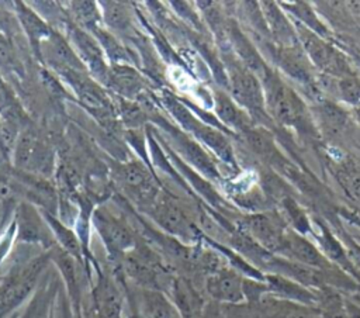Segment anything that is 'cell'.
Masks as SVG:
<instances>
[{
    "instance_id": "1",
    "label": "cell",
    "mask_w": 360,
    "mask_h": 318,
    "mask_svg": "<svg viewBox=\"0 0 360 318\" xmlns=\"http://www.w3.org/2000/svg\"><path fill=\"white\" fill-rule=\"evenodd\" d=\"M51 263L49 250H42L22 262H17L3 274L0 283V318H10L37 290L38 281Z\"/></svg>"
},
{
    "instance_id": "2",
    "label": "cell",
    "mask_w": 360,
    "mask_h": 318,
    "mask_svg": "<svg viewBox=\"0 0 360 318\" xmlns=\"http://www.w3.org/2000/svg\"><path fill=\"white\" fill-rule=\"evenodd\" d=\"M118 267L138 288L158 290L165 294L174 279L163 256L141 242L121 259Z\"/></svg>"
},
{
    "instance_id": "3",
    "label": "cell",
    "mask_w": 360,
    "mask_h": 318,
    "mask_svg": "<svg viewBox=\"0 0 360 318\" xmlns=\"http://www.w3.org/2000/svg\"><path fill=\"white\" fill-rule=\"evenodd\" d=\"M90 221L101 242L104 243L110 259H112L115 265H120L121 259L139 242L135 232L125 222V220L117 217L105 208L94 210Z\"/></svg>"
},
{
    "instance_id": "4",
    "label": "cell",
    "mask_w": 360,
    "mask_h": 318,
    "mask_svg": "<svg viewBox=\"0 0 360 318\" xmlns=\"http://www.w3.org/2000/svg\"><path fill=\"white\" fill-rule=\"evenodd\" d=\"M262 84L266 107L276 121L290 127H298L304 122L305 108L292 89L271 72L262 80Z\"/></svg>"
},
{
    "instance_id": "5",
    "label": "cell",
    "mask_w": 360,
    "mask_h": 318,
    "mask_svg": "<svg viewBox=\"0 0 360 318\" xmlns=\"http://www.w3.org/2000/svg\"><path fill=\"white\" fill-rule=\"evenodd\" d=\"M297 37L314 68L336 79L353 75L347 59L321 35L304 25H297Z\"/></svg>"
},
{
    "instance_id": "6",
    "label": "cell",
    "mask_w": 360,
    "mask_h": 318,
    "mask_svg": "<svg viewBox=\"0 0 360 318\" xmlns=\"http://www.w3.org/2000/svg\"><path fill=\"white\" fill-rule=\"evenodd\" d=\"M228 76L231 97L249 114L255 117H264L266 101L264 90L259 77L248 69L240 61H228Z\"/></svg>"
},
{
    "instance_id": "7",
    "label": "cell",
    "mask_w": 360,
    "mask_h": 318,
    "mask_svg": "<svg viewBox=\"0 0 360 318\" xmlns=\"http://www.w3.org/2000/svg\"><path fill=\"white\" fill-rule=\"evenodd\" d=\"M238 228L270 253L280 255L288 225L276 211L253 212L239 221Z\"/></svg>"
},
{
    "instance_id": "8",
    "label": "cell",
    "mask_w": 360,
    "mask_h": 318,
    "mask_svg": "<svg viewBox=\"0 0 360 318\" xmlns=\"http://www.w3.org/2000/svg\"><path fill=\"white\" fill-rule=\"evenodd\" d=\"M149 214L167 235L177 241L186 245H195V242L202 241L201 229L174 201L169 198H156Z\"/></svg>"
},
{
    "instance_id": "9",
    "label": "cell",
    "mask_w": 360,
    "mask_h": 318,
    "mask_svg": "<svg viewBox=\"0 0 360 318\" xmlns=\"http://www.w3.org/2000/svg\"><path fill=\"white\" fill-rule=\"evenodd\" d=\"M165 104L172 111V114L180 121V124L190 129L200 141H202L212 152H215L221 159L233 163V151L228 139L217 129L200 122L197 118H194L184 106H181L176 98L166 96Z\"/></svg>"
},
{
    "instance_id": "10",
    "label": "cell",
    "mask_w": 360,
    "mask_h": 318,
    "mask_svg": "<svg viewBox=\"0 0 360 318\" xmlns=\"http://www.w3.org/2000/svg\"><path fill=\"white\" fill-rule=\"evenodd\" d=\"M15 242L37 245L42 250L52 249L56 242L42 215L28 204H21L15 211Z\"/></svg>"
},
{
    "instance_id": "11",
    "label": "cell",
    "mask_w": 360,
    "mask_h": 318,
    "mask_svg": "<svg viewBox=\"0 0 360 318\" xmlns=\"http://www.w3.org/2000/svg\"><path fill=\"white\" fill-rule=\"evenodd\" d=\"M243 280L245 276L242 273L226 265L204 279V290L207 295L217 304H240L245 303Z\"/></svg>"
},
{
    "instance_id": "12",
    "label": "cell",
    "mask_w": 360,
    "mask_h": 318,
    "mask_svg": "<svg viewBox=\"0 0 360 318\" xmlns=\"http://www.w3.org/2000/svg\"><path fill=\"white\" fill-rule=\"evenodd\" d=\"M72 84L82 104L101 122L110 124L112 121V108L101 87L91 80L84 72L69 70L62 73Z\"/></svg>"
},
{
    "instance_id": "13",
    "label": "cell",
    "mask_w": 360,
    "mask_h": 318,
    "mask_svg": "<svg viewBox=\"0 0 360 318\" xmlns=\"http://www.w3.org/2000/svg\"><path fill=\"white\" fill-rule=\"evenodd\" d=\"M13 158L20 169L37 173L49 170L52 162V153L48 145L31 131L20 132Z\"/></svg>"
},
{
    "instance_id": "14",
    "label": "cell",
    "mask_w": 360,
    "mask_h": 318,
    "mask_svg": "<svg viewBox=\"0 0 360 318\" xmlns=\"http://www.w3.org/2000/svg\"><path fill=\"white\" fill-rule=\"evenodd\" d=\"M278 256L316 270H332L336 267L328 260L315 242L309 241L308 236L292 231L291 228H288L285 234L284 245Z\"/></svg>"
},
{
    "instance_id": "15",
    "label": "cell",
    "mask_w": 360,
    "mask_h": 318,
    "mask_svg": "<svg viewBox=\"0 0 360 318\" xmlns=\"http://www.w3.org/2000/svg\"><path fill=\"white\" fill-rule=\"evenodd\" d=\"M118 182L129 197L148 205L149 208L156 201V187L148 169L139 162H128L118 166Z\"/></svg>"
},
{
    "instance_id": "16",
    "label": "cell",
    "mask_w": 360,
    "mask_h": 318,
    "mask_svg": "<svg viewBox=\"0 0 360 318\" xmlns=\"http://www.w3.org/2000/svg\"><path fill=\"white\" fill-rule=\"evenodd\" d=\"M167 297L173 301L181 318H202L207 304L190 279L174 276Z\"/></svg>"
},
{
    "instance_id": "17",
    "label": "cell",
    "mask_w": 360,
    "mask_h": 318,
    "mask_svg": "<svg viewBox=\"0 0 360 318\" xmlns=\"http://www.w3.org/2000/svg\"><path fill=\"white\" fill-rule=\"evenodd\" d=\"M70 35L83 65L91 72L94 77H97L103 83H107L108 68L103 56L101 45L89 32L77 27H73L70 30Z\"/></svg>"
},
{
    "instance_id": "18",
    "label": "cell",
    "mask_w": 360,
    "mask_h": 318,
    "mask_svg": "<svg viewBox=\"0 0 360 318\" xmlns=\"http://www.w3.org/2000/svg\"><path fill=\"white\" fill-rule=\"evenodd\" d=\"M134 307L135 318H181L167 294L158 290L136 287Z\"/></svg>"
},
{
    "instance_id": "19",
    "label": "cell",
    "mask_w": 360,
    "mask_h": 318,
    "mask_svg": "<svg viewBox=\"0 0 360 318\" xmlns=\"http://www.w3.org/2000/svg\"><path fill=\"white\" fill-rule=\"evenodd\" d=\"M264 283L267 286L269 294L273 297L298 303V304H305V305L315 304L314 290L302 286L301 283H298L290 277L276 274V273H266Z\"/></svg>"
},
{
    "instance_id": "20",
    "label": "cell",
    "mask_w": 360,
    "mask_h": 318,
    "mask_svg": "<svg viewBox=\"0 0 360 318\" xmlns=\"http://www.w3.org/2000/svg\"><path fill=\"white\" fill-rule=\"evenodd\" d=\"M276 56L280 68L292 79L305 84H311L314 82L312 63L300 44L294 46H278Z\"/></svg>"
},
{
    "instance_id": "21",
    "label": "cell",
    "mask_w": 360,
    "mask_h": 318,
    "mask_svg": "<svg viewBox=\"0 0 360 318\" xmlns=\"http://www.w3.org/2000/svg\"><path fill=\"white\" fill-rule=\"evenodd\" d=\"M214 106L219 120L229 128L243 134L253 127L250 115L231 96L217 91L214 96Z\"/></svg>"
},
{
    "instance_id": "22",
    "label": "cell",
    "mask_w": 360,
    "mask_h": 318,
    "mask_svg": "<svg viewBox=\"0 0 360 318\" xmlns=\"http://www.w3.org/2000/svg\"><path fill=\"white\" fill-rule=\"evenodd\" d=\"M314 293V307L319 311L322 318H347L345 294L340 290L332 286H322L315 288Z\"/></svg>"
},
{
    "instance_id": "23",
    "label": "cell",
    "mask_w": 360,
    "mask_h": 318,
    "mask_svg": "<svg viewBox=\"0 0 360 318\" xmlns=\"http://www.w3.org/2000/svg\"><path fill=\"white\" fill-rule=\"evenodd\" d=\"M264 18L267 20L271 35L278 42V46H294L300 44L297 31H294L290 21L281 14L274 3H264Z\"/></svg>"
},
{
    "instance_id": "24",
    "label": "cell",
    "mask_w": 360,
    "mask_h": 318,
    "mask_svg": "<svg viewBox=\"0 0 360 318\" xmlns=\"http://www.w3.org/2000/svg\"><path fill=\"white\" fill-rule=\"evenodd\" d=\"M107 84L112 87L115 91L127 97H132L141 90L142 80L138 72L134 70L132 68L127 65L115 63L108 69Z\"/></svg>"
},
{
    "instance_id": "25",
    "label": "cell",
    "mask_w": 360,
    "mask_h": 318,
    "mask_svg": "<svg viewBox=\"0 0 360 318\" xmlns=\"http://www.w3.org/2000/svg\"><path fill=\"white\" fill-rule=\"evenodd\" d=\"M336 179L345 191V196L360 210V166L353 160L338 165Z\"/></svg>"
},
{
    "instance_id": "26",
    "label": "cell",
    "mask_w": 360,
    "mask_h": 318,
    "mask_svg": "<svg viewBox=\"0 0 360 318\" xmlns=\"http://www.w3.org/2000/svg\"><path fill=\"white\" fill-rule=\"evenodd\" d=\"M315 115L328 134H339L347 121L346 111L338 104L323 100L316 103Z\"/></svg>"
},
{
    "instance_id": "27",
    "label": "cell",
    "mask_w": 360,
    "mask_h": 318,
    "mask_svg": "<svg viewBox=\"0 0 360 318\" xmlns=\"http://www.w3.org/2000/svg\"><path fill=\"white\" fill-rule=\"evenodd\" d=\"M176 141H179V149L190 163L197 166L204 174L210 177H218V172L214 162L211 160L210 155L198 144L181 135Z\"/></svg>"
},
{
    "instance_id": "28",
    "label": "cell",
    "mask_w": 360,
    "mask_h": 318,
    "mask_svg": "<svg viewBox=\"0 0 360 318\" xmlns=\"http://www.w3.org/2000/svg\"><path fill=\"white\" fill-rule=\"evenodd\" d=\"M15 10H17L18 20L21 21L22 27L25 28L30 39L37 46L52 34V30L27 6L21 4V3H17Z\"/></svg>"
},
{
    "instance_id": "29",
    "label": "cell",
    "mask_w": 360,
    "mask_h": 318,
    "mask_svg": "<svg viewBox=\"0 0 360 318\" xmlns=\"http://www.w3.org/2000/svg\"><path fill=\"white\" fill-rule=\"evenodd\" d=\"M283 208L285 211V222L288 221L291 224V229L308 236V235H314V227L309 221V218L307 217V214L304 212V210L292 200L288 197H284L283 200Z\"/></svg>"
},
{
    "instance_id": "30",
    "label": "cell",
    "mask_w": 360,
    "mask_h": 318,
    "mask_svg": "<svg viewBox=\"0 0 360 318\" xmlns=\"http://www.w3.org/2000/svg\"><path fill=\"white\" fill-rule=\"evenodd\" d=\"M0 117L8 121H13L20 125V122L24 120L22 110L14 97L11 89L7 86V83L0 76Z\"/></svg>"
},
{
    "instance_id": "31",
    "label": "cell",
    "mask_w": 360,
    "mask_h": 318,
    "mask_svg": "<svg viewBox=\"0 0 360 318\" xmlns=\"http://www.w3.org/2000/svg\"><path fill=\"white\" fill-rule=\"evenodd\" d=\"M245 136V141L249 144V146L260 156H270L274 152L273 139L269 132H266L263 128H250L246 132L242 134Z\"/></svg>"
},
{
    "instance_id": "32",
    "label": "cell",
    "mask_w": 360,
    "mask_h": 318,
    "mask_svg": "<svg viewBox=\"0 0 360 318\" xmlns=\"http://www.w3.org/2000/svg\"><path fill=\"white\" fill-rule=\"evenodd\" d=\"M51 294L46 291H39L34 294L31 303L22 312H20L18 318H51Z\"/></svg>"
},
{
    "instance_id": "33",
    "label": "cell",
    "mask_w": 360,
    "mask_h": 318,
    "mask_svg": "<svg viewBox=\"0 0 360 318\" xmlns=\"http://www.w3.org/2000/svg\"><path fill=\"white\" fill-rule=\"evenodd\" d=\"M336 90L342 100L356 108L360 107V80L354 75L336 79Z\"/></svg>"
},
{
    "instance_id": "34",
    "label": "cell",
    "mask_w": 360,
    "mask_h": 318,
    "mask_svg": "<svg viewBox=\"0 0 360 318\" xmlns=\"http://www.w3.org/2000/svg\"><path fill=\"white\" fill-rule=\"evenodd\" d=\"M104 4V15H105V23L117 30H124L128 23V13L125 7L121 3H103Z\"/></svg>"
},
{
    "instance_id": "35",
    "label": "cell",
    "mask_w": 360,
    "mask_h": 318,
    "mask_svg": "<svg viewBox=\"0 0 360 318\" xmlns=\"http://www.w3.org/2000/svg\"><path fill=\"white\" fill-rule=\"evenodd\" d=\"M18 61L14 52V46L7 35L0 31V68L4 70H15Z\"/></svg>"
},
{
    "instance_id": "36",
    "label": "cell",
    "mask_w": 360,
    "mask_h": 318,
    "mask_svg": "<svg viewBox=\"0 0 360 318\" xmlns=\"http://www.w3.org/2000/svg\"><path fill=\"white\" fill-rule=\"evenodd\" d=\"M51 318H82V315L79 312H76V310L70 304L66 293H63V294L58 293L56 300L52 305Z\"/></svg>"
},
{
    "instance_id": "37",
    "label": "cell",
    "mask_w": 360,
    "mask_h": 318,
    "mask_svg": "<svg viewBox=\"0 0 360 318\" xmlns=\"http://www.w3.org/2000/svg\"><path fill=\"white\" fill-rule=\"evenodd\" d=\"M73 8L76 10V15H77V20H80L86 27L94 30L97 25V13H96V7L93 6V3H84V1H80V3H75Z\"/></svg>"
},
{
    "instance_id": "38",
    "label": "cell",
    "mask_w": 360,
    "mask_h": 318,
    "mask_svg": "<svg viewBox=\"0 0 360 318\" xmlns=\"http://www.w3.org/2000/svg\"><path fill=\"white\" fill-rule=\"evenodd\" d=\"M346 301L347 318H360V288L352 293H343Z\"/></svg>"
},
{
    "instance_id": "39",
    "label": "cell",
    "mask_w": 360,
    "mask_h": 318,
    "mask_svg": "<svg viewBox=\"0 0 360 318\" xmlns=\"http://www.w3.org/2000/svg\"><path fill=\"white\" fill-rule=\"evenodd\" d=\"M202 318H225L222 305L217 304V303H214V305L212 304H210V305L207 304Z\"/></svg>"
},
{
    "instance_id": "40",
    "label": "cell",
    "mask_w": 360,
    "mask_h": 318,
    "mask_svg": "<svg viewBox=\"0 0 360 318\" xmlns=\"http://www.w3.org/2000/svg\"><path fill=\"white\" fill-rule=\"evenodd\" d=\"M356 114H357V118H359V121H360V107L356 108Z\"/></svg>"
},
{
    "instance_id": "41",
    "label": "cell",
    "mask_w": 360,
    "mask_h": 318,
    "mask_svg": "<svg viewBox=\"0 0 360 318\" xmlns=\"http://www.w3.org/2000/svg\"><path fill=\"white\" fill-rule=\"evenodd\" d=\"M18 315H20V312H15V314H14V315H11L10 318H18Z\"/></svg>"
},
{
    "instance_id": "42",
    "label": "cell",
    "mask_w": 360,
    "mask_h": 318,
    "mask_svg": "<svg viewBox=\"0 0 360 318\" xmlns=\"http://www.w3.org/2000/svg\"><path fill=\"white\" fill-rule=\"evenodd\" d=\"M1 280H3V274H0V283H1Z\"/></svg>"
},
{
    "instance_id": "43",
    "label": "cell",
    "mask_w": 360,
    "mask_h": 318,
    "mask_svg": "<svg viewBox=\"0 0 360 318\" xmlns=\"http://www.w3.org/2000/svg\"><path fill=\"white\" fill-rule=\"evenodd\" d=\"M0 217H1V208H0Z\"/></svg>"
}]
</instances>
